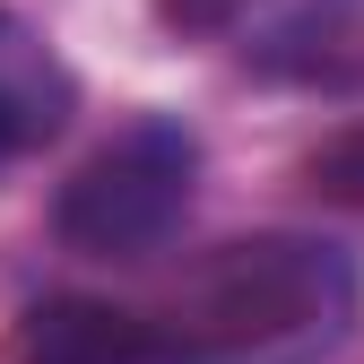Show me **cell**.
I'll return each instance as SVG.
<instances>
[{"mask_svg": "<svg viewBox=\"0 0 364 364\" xmlns=\"http://www.w3.org/2000/svg\"><path fill=\"white\" fill-rule=\"evenodd\" d=\"M355 321V269L338 243L252 235L225 243L173 330H156V364H321Z\"/></svg>", "mask_w": 364, "mask_h": 364, "instance_id": "obj_1", "label": "cell"}, {"mask_svg": "<svg viewBox=\"0 0 364 364\" xmlns=\"http://www.w3.org/2000/svg\"><path fill=\"white\" fill-rule=\"evenodd\" d=\"M191 182H200V139L182 122L148 113V122H130L113 130V139L87 156L70 182H61V243L70 252H96V260H139L156 252L182 208H191Z\"/></svg>", "mask_w": 364, "mask_h": 364, "instance_id": "obj_2", "label": "cell"}, {"mask_svg": "<svg viewBox=\"0 0 364 364\" xmlns=\"http://www.w3.org/2000/svg\"><path fill=\"white\" fill-rule=\"evenodd\" d=\"M70 105H78V87H70L61 53L18 9H0V165L26 156V148H43L70 122Z\"/></svg>", "mask_w": 364, "mask_h": 364, "instance_id": "obj_3", "label": "cell"}, {"mask_svg": "<svg viewBox=\"0 0 364 364\" xmlns=\"http://www.w3.org/2000/svg\"><path fill=\"white\" fill-rule=\"evenodd\" d=\"M18 364H156V330L122 304L53 295L18 321Z\"/></svg>", "mask_w": 364, "mask_h": 364, "instance_id": "obj_4", "label": "cell"}, {"mask_svg": "<svg viewBox=\"0 0 364 364\" xmlns=\"http://www.w3.org/2000/svg\"><path fill=\"white\" fill-rule=\"evenodd\" d=\"M312 191H330V200H355V208H364V130H338V139L312 156Z\"/></svg>", "mask_w": 364, "mask_h": 364, "instance_id": "obj_5", "label": "cell"}, {"mask_svg": "<svg viewBox=\"0 0 364 364\" xmlns=\"http://www.w3.org/2000/svg\"><path fill=\"white\" fill-rule=\"evenodd\" d=\"M165 9V26H191V35H208V26H225L235 9H252V0H156Z\"/></svg>", "mask_w": 364, "mask_h": 364, "instance_id": "obj_6", "label": "cell"}]
</instances>
